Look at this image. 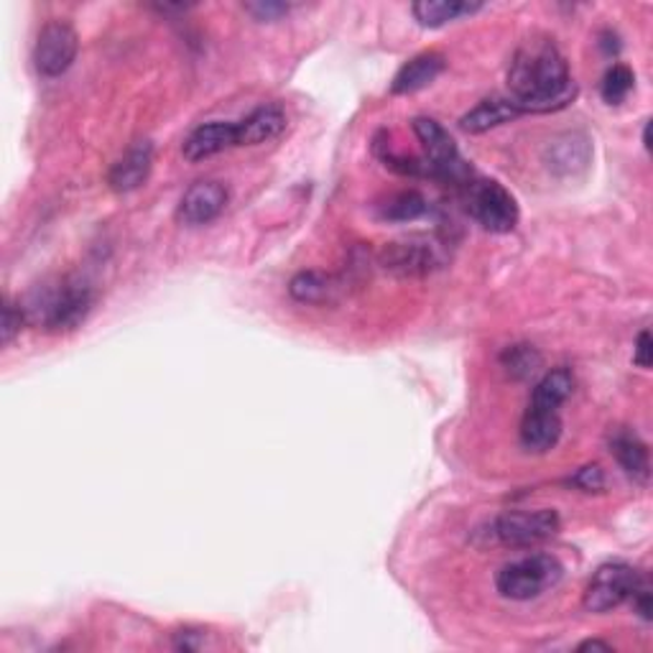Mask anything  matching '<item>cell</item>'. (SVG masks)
I'll use <instances>...</instances> for the list:
<instances>
[{
  "label": "cell",
  "instance_id": "cell-21",
  "mask_svg": "<svg viewBox=\"0 0 653 653\" xmlns=\"http://www.w3.org/2000/svg\"><path fill=\"white\" fill-rule=\"evenodd\" d=\"M333 291H335L333 279H329V276H325V273H317V271L296 273L289 283V294L302 304L327 302V299L333 296Z\"/></svg>",
  "mask_w": 653,
  "mask_h": 653
},
{
  "label": "cell",
  "instance_id": "cell-6",
  "mask_svg": "<svg viewBox=\"0 0 653 653\" xmlns=\"http://www.w3.org/2000/svg\"><path fill=\"white\" fill-rule=\"evenodd\" d=\"M413 133L419 143L424 145V161L432 168V179L440 182H470V168L459 156L457 143L434 118H417L413 120Z\"/></svg>",
  "mask_w": 653,
  "mask_h": 653
},
{
  "label": "cell",
  "instance_id": "cell-20",
  "mask_svg": "<svg viewBox=\"0 0 653 653\" xmlns=\"http://www.w3.org/2000/svg\"><path fill=\"white\" fill-rule=\"evenodd\" d=\"M427 212H429L427 199L413 189L396 191V195H390L386 202L381 205V218L388 222H413L424 218Z\"/></svg>",
  "mask_w": 653,
  "mask_h": 653
},
{
  "label": "cell",
  "instance_id": "cell-27",
  "mask_svg": "<svg viewBox=\"0 0 653 653\" xmlns=\"http://www.w3.org/2000/svg\"><path fill=\"white\" fill-rule=\"evenodd\" d=\"M631 603H633V610L639 613L641 620H646V623H651L653 618V600H651V585L646 580L641 582L639 587H635V593L631 595Z\"/></svg>",
  "mask_w": 653,
  "mask_h": 653
},
{
  "label": "cell",
  "instance_id": "cell-13",
  "mask_svg": "<svg viewBox=\"0 0 653 653\" xmlns=\"http://www.w3.org/2000/svg\"><path fill=\"white\" fill-rule=\"evenodd\" d=\"M559 436H562L559 411L539 409V406L528 404V411L524 413V421H521V444H524V450L541 455V452L557 447Z\"/></svg>",
  "mask_w": 653,
  "mask_h": 653
},
{
  "label": "cell",
  "instance_id": "cell-5",
  "mask_svg": "<svg viewBox=\"0 0 653 653\" xmlns=\"http://www.w3.org/2000/svg\"><path fill=\"white\" fill-rule=\"evenodd\" d=\"M559 526H562V521H559L557 511H513L498 516L490 524L488 534L490 541H498L511 549H524L557 536Z\"/></svg>",
  "mask_w": 653,
  "mask_h": 653
},
{
  "label": "cell",
  "instance_id": "cell-19",
  "mask_svg": "<svg viewBox=\"0 0 653 653\" xmlns=\"http://www.w3.org/2000/svg\"><path fill=\"white\" fill-rule=\"evenodd\" d=\"M572 388H574V378H572L570 371H564V368L549 371L539 383H536L534 396H532V406L559 411V406H562L567 398L572 396Z\"/></svg>",
  "mask_w": 653,
  "mask_h": 653
},
{
  "label": "cell",
  "instance_id": "cell-29",
  "mask_svg": "<svg viewBox=\"0 0 653 653\" xmlns=\"http://www.w3.org/2000/svg\"><path fill=\"white\" fill-rule=\"evenodd\" d=\"M176 649H182V651H197V649H202V635H199V631H179L176 633V643H174Z\"/></svg>",
  "mask_w": 653,
  "mask_h": 653
},
{
  "label": "cell",
  "instance_id": "cell-22",
  "mask_svg": "<svg viewBox=\"0 0 653 653\" xmlns=\"http://www.w3.org/2000/svg\"><path fill=\"white\" fill-rule=\"evenodd\" d=\"M501 363L513 378H532L541 368V355L532 345H511L501 355Z\"/></svg>",
  "mask_w": 653,
  "mask_h": 653
},
{
  "label": "cell",
  "instance_id": "cell-16",
  "mask_svg": "<svg viewBox=\"0 0 653 653\" xmlns=\"http://www.w3.org/2000/svg\"><path fill=\"white\" fill-rule=\"evenodd\" d=\"M442 72H444L442 54H434V51L419 54V57L409 59L401 69H398V74L394 77V84H390V92H394V95L419 92L429 88V84H432Z\"/></svg>",
  "mask_w": 653,
  "mask_h": 653
},
{
  "label": "cell",
  "instance_id": "cell-3",
  "mask_svg": "<svg viewBox=\"0 0 653 653\" xmlns=\"http://www.w3.org/2000/svg\"><path fill=\"white\" fill-rule=\"evenodd\" d=\"M564 578V567L557 557L551 555H528L516 562L505 564L498 572L495 585L498 593L509 600H534L547 593V590L557 587Z\"/></svg>",
  "mask_w": 653,
  "mask_h": 653
},
{
  "label": "cell",
  "instance_id": "cell-23",
  "mask_svg": "<svg viewBox=\"0 0 653 653\" xmlns=\"http://www.w3.org/2000/svg\"><path fill=\"white\" fill-rule=\"evenodd\" d=\"M635 84V74L626 65H613L603 77V100L608 105H620L631 95Z\"/></svg>",
  "mask_w": 653,
  "mask_h": 653
},
{
  "label": "cell",
  "instance_id": "cell-11",
  "mask_svg": "<svg viewBox=\"0 0 653 653\" xmlns=\"http://www.w3.org/2000/svg\"><path fill=\"white\" fill-rule=\"evenodd\" d=\"M241 145V138H237V123L228 120H212L202 123V126L191 130L184 141V159L197 164V161H205L210 156H218V153L235 149Z\"/></svg>",
  "mask_w": 653,
  "mask_h": 653
},
{
  "label": "cell",
  "instance_id": "cell-8",
  "mask_svg": "<svg viewBox=\"0 0 653 653\" xmlns=\"http://www.w3.org/2000/svg\"><path fill=\"white\" fill-rule=\"evenodd\" d=\"M80 49V38L77 31L67 21H49L38 31L36 46H34V65L42 77H61L72 67Z\"/></svg>",
  "mask_w": 653,
  "mask_h": 653
},
{
  "label": "cell",
  "instance_id": "cell-2",
  "mask_svg": "<svg viewBox=\"0 0 653 653\" xmlns=\"http://www.w3.org/2000/svg\"><path fill=\"white\" fill-rule=\"evenodd\" d=\"M92 304H95V294L88 283L65 276V279L44 283V287L31 291L23 314L31 325L49 329V333H61V329L80 327Z\"/></svg>",
  "mask_w": 653,
  "mask_h": 653
},
{
  "label": "cell",
  "instance_id": "cell-25",
  "mask_svg": "<svg viewBox=\"0 0 653 653\" xmlns=\"http://www.w3.org/2000/svg\"><path fill=\"white\" fill-rule=\"evenodd\" d=\"M23 325H26V314H23V306H15L11 302H5L3 306V327H0V340L3 345H11L15 340V335L21 333Z\"/></svg>",
  "mask_w": 653,
  "mask_h": 653
},
{
  "label": "cell",
  "instance_id": "cell-14",
  "mask_svg": "<svg viewBox=\"0 0 653 653\" xmlns=\"http://www.w3.org/2000/svg\"><path fill=\"white\" fill-rule=\"evenodd\" d=\"M610 452L613 457L618 459V465L623 467L628 478L646 486L651 478V459L646 442H643L639 434L628 432V429H616V432L610 434Z\"/></svg>",
  "mask_w": 653,
  "mask_h": 653
},
{
  "label": "cell",
  "instance_id": "cell-18",
  "mask_svg": "<svg viewBox=\"0 0 653 653\" xmlns=\"http://www.w3.org/2000/svg\"><path fill=\"white\" fill-rule=\"evenodd\" d=\"M482 3H465V0H421V3L411 5V11L421 26L440 28L444 23L459 21L463 15L478 13Z\"/></svg>",
  "mask_w": 653,
  "mask_h": 653
},
{
  "label": "cell",
  "instance_id": "cell-30",
  "mask_svg": "<svg viewBox=\"0 0 653 653\" xmlns=\"http://www.w3.org/2000/svg\"><path fill=\"white\" fill-rule=\"evenodd\" d=\"M580 651H613V646L605 641H585L580 643Z\"/></svg>",
  "mask_w": 653,
  "mask_h": 653
},
{
  "label": "cell",
  "instance_id": "cell-15",
  "mask_svg": "<svg viewBox=\"0 0 653 653\" xmlns=\"http://www.w3.org/2000/svg\"><path fill=\"white\" fill-rule=\"evenodd\" d=\"M287 130V113L279 105L256 107L243 120H237V138L241 145H258L279 138Z\"/></svg>",
  "mask_w": 653,
  "mask_h": 653
},
{
  "label": "cell",
  "instance_id": "cell-26",
  "mask_svg": "<svg viewBox=\"0 0 653 653\" xmlns=\"http://www.w3.org/2000/svg\"><path fill=\"white\" fill-rule=\"evenodd\" d=\"M243 8L258 21H276L291 11L289 3H276V0H256V3H245Z\"/></svg>",
  "mask_w": 653,
  "mask_h": 653
},
{
  "label": "cell",
  "instance_id": "cell-4",
  "mask_svg": "<svg viewBox=\"0 0 653 653\" xmlns=\"http://www.w3.org/2000/svg\"><path fill=\"white\" fill-rule=\"evenodd\" d=\"M467 212L490 233H511L518 225L516 199L493 179L467 182Z\"/></svg>",
  "mask_w": 653,
  "mask_h": 653
},
{
  "label": "cell",
  "instance_id": "cell-17",
  "mask_svg": "<svg viewBox=\"0 0 653 653\" xmlns=\"http://www.w3.org/2000/svg\"><path fill=\"white\" fill-rule=\"evenodd\" d=\"M516 115L521 113L516 110V105H513L509 97H488L475 105L470 113L463 115L459 128H463L465 133H486L490 128H498L503 126V123L513 120Z\"/></svg>",
  "mask_w": 653,
  "mask_h": 653
},
{
  "label": "cell",
  "instance_id": "cell-12",
  "mask_svg": "<svg viewBox=\"0 0 653 653\" xmlns=\"http://www.w3.org/2000/svg\"><path fill=\"white\" fill-rule=\"evenodd\" d=\"M153 168V145L151 141H136L130 149L123 153L107 174V184L115 191H133L145 184Z\"/></svg>",
  "mask_w": 653,
  "mask_h": 653
},
{
  "label": "cell",
  "instance_id": "cell-31",
  "mask_svg": "<svg viewBox=\"0 0 653 653\" xmlns=\"http://www.w3.org/2000/svg\"><path fill=\"white\" fill-rule=\"evenodd\" d=\"M643 145H646V151H651V123H646V128H643Z\"/></svg>",
  "mask_w": 653,
  "mask_h": 653
},
{
  "label": "cell",
  "instance_id": "cell-7",
  "mask_svg": "<svg viewBox=\"0 0 653 653\" xmlns=\"http://www.w3.org/2000/svg\"><path fill=\"white\" fill-rule=\"evenodd\" d=\"M641 582V572L633 570L631 564H603L600 570L593 574V580H590L582 605H585L587 613H608L618 608V605H623L626 600H631V595Z\"/></svg>",
  "mask_w": 653,
  "mask_h": 653
},
{
  "label": "cell",
  "instance_id": "cell-10",
  "mask_svg": "<svg viewBox=\"0 0 653 653\" xmlns=\"http://www.w3.org/2000/svg\"><path fill=\"white\" fill-rule=\"evenodd\" d=\"M228 205V189L220 182H197L184 191L176 218L184 225H207L218 220Z\"/></svg>",
  "mask_w": 653,
  "mask_h": 653
},
{
  "label": "cell",
  "instance_id": "cell-28",
  "mask_svg": "<svg viewBox=\"0 0 653 653\" xmlns=\"http://www.w3.org/2000/svg\"><path fill=\"white\" fill-rule=\"evenodd\" d=\"M633 363L639 368H651L653 363V342H651V333L643 329V333L635 337V348H633Z\"/></svg>",
  "mask_w": 653,
  "mask_h": 653
},
{
  "label": "cell",
  "instance_id": "cell-9",
  "mask_svg": "<svg viewBox=\"0 0 653 653\" xmlns=\"http://www.w3.org/2000/svg\"><path fill=\"white\" fill-rule=\"evenodd\" d=\"M442 258L436 248L424 237H411L404 243H388L381 250V266L396 276H427L440 268Z\"/></svg>",
  "mask_w": 653,
  "mask_h": 653
},
{
  "label": "cell",
  "instance_id": "cell-24",
  "mask_svg": "<svg viewBox=\"0 0 653 653\" xmlns=\"http://www.w3.org/2000/svg\"><path fill=\"white\" fill-rule=\"evenodd\" d=\"M567 486L585 490V493H600L605 488V475L600 465H585L567 480Z\"/></svg>",
  "mask_w": 653,
  "mask_h": 653
},
{
  "label": "cell",
  "instance_id": "cell-1",
  "mask_svg": "<svg viewBox=\"0 0 653 653\" xmlns=\"http://www.w3.org/2000/svg\"><path fill=\"white\" fill-rule=\"evenodd\" d=\"M509 90L518 113H555L578 97L570 67L549 38H534L513 54Z\"/></svg>",
  "mask_w": 653,
  "mask_h": 653
}]
</instances>
